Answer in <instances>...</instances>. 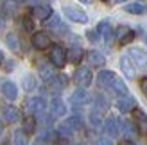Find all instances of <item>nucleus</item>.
Here are the masks:
<instances>
[{
  "instance_id": "obj_1",
  "label": "nucleus",
  "mask_w": 147,
  "mask_h": 145,
  "mask_svg": "<svg viewBox=\"0 0 147 145\" xmlns=\"http://www.w3.org/2000/svg\"><path fill=\"white\" fill-rule=\"evenodd\" d=\"M63 13L65 16H67L70 21H76V23H86L88 21V16L83 9H79V7H74V5H65L63 7Z\"/></svg>"
},
{
  "instance_id": "obj_2",
  "label": "nucleus",
  "mask_w": 147,
  "mask_h": 145,
  "mask_svg": "<svg viewBox=\"0 0 147 145\" xmlns=\"http://www.w3.org/2000/svg\"><path fill=\"white\" fill-rule=\"evenodd\" d=\"M50 63H52L56 68L65 66V63H67V52H65L63 47H59V45L50 47Z\"/></svg>"
},
{
  "instance_id": "obj_3",
  "label": "nucleus",
  "mask_w": 147,
  "mask_h": 145,
  "mask_svg": "<svg viewBox=\"0 0 147 145\" xmlns=\"http://www.w3.org/2000/svg\"><path fill=\"white\" fill-rule=\"evenodd\" d=\"M74 81H76L77 86H81V88H86V86H90L92 81H93L92 70H90V68H84V66L77 68L76 74H74Z\"/></svg>"
},
{
  "instance_id": "obj_4",
  "label": "nucleus",
  "mask_w": 147,
  "mask_h": 145,
  "mask_svg": "<svg viewBox=\"0 0 147 145\" xmlns=\"http://www.w3.org/2000/svg\"><path fill=\"white\" fill-rule=\"evenodd\" d=\"M27 111L29 113H36V115H41V113H45V107H47V102H45V99L43 97H31L27 100Z\"/></svg>"
},
{
  "instance_id": "obj_5",
  "label": "nucleus",
  "mask_w": 147,
  "mask_h": 145,
  "mask_svg": "<svg viewBox=\"0 0 147 145\" xmlns=\"http://www.w3.org/2000/svg\"><path fill=\"white\" fill-rule=\"evenodd\" d=\"M115 38H117V41H119L120 45H127V43H131L135 40V31H131V29L126 27V25H120L117 29V32H115Z\"/></svg>"
},
{
  "instance_id": "obj_6",
  "label": "nucleus",
  "mask_w": 147,
  "mask_h": 145,
  "mask_svg": "<svg viewBox=\"0 0 147 145\" xmlns=\"http://www.w3.org/2000/svg\"><path fill=\"white\" fill-rule=\"evenodd\" d=\"M32 45L36 50H45L50 47V36L47 32H34L32 34Z\"/></svg>"
},
{
  "instance_id": "obj_7",
  "label": "nucleus",
  "mask_w": 147,
  "mask_h": 145,
  "mask_svg": "<svg viewBox=\"0 0 147 145\" xmlns=\"http://www.w3.org/2000/svg\"><path fill=\"white\" fill-rule=\"evenodd\" d=\"M129 59H133L135 64L142 70H147V54L140 48H131L129 50Z\"/></svg>"
},
{
  "instance_id": "obj_8",
  "label": "nucleus",
  "mask_w": 147,
  "mask_h": 145,
  "mask_svg": "<svg viewBox=\"0 0 147 145\" xmlns=\"http://www.w3.org/2000/svg\"><path fill=\"white\" fill-rule=\"evenodd\" d=\"M117 109H119L120 113H129V111H133V109H136V100H135L133 97H129V95L120 97L119 100H117Z\"/></svg>"
},
{
  "instance_id": "obj_9",
  "label": "nucleus",
  "mask_w": 147,
  "mask_h": 145,
  "mask_svg": "<svg viewBox=\"0 0 147 145\" xmlns=\"http://www.w3.org/2000/svg\"><path fill=\"white\" fill-rule=\"evenodd\" d=\"M133 118H135V124H136L138 131L142 134H147V115L136 107V109H133Z\"/></svg>"
},
{
  "instance_id": "obj_10",
  "label": "nucleus",
  "mask_w": 147,
  "mask_h": 145,
  "mask_svg": "<svg viewBox=\"0 0 147 145\" xmlns=\"http://www.w3.org/2000/svg\"><path fill=\"white\" fill-rule=\"evenodd\" d=\"M50 113H52V117H65L67 106H65V102L59 97H54L50 100Z\"/></svg>"
},
{
  "instance_id": "obj_11",
  "label": "nucleus",
  "mask_w": 147,
  "mask_h": 145,
  "mask_svg": "<svg viewBox=\"0 0 147 145\" xmlns=\"http://www.w3.org/2000/svg\"><path fill=\"white\" fill-rule=\"evenodd\" d=\"M120 68H122V74L126 75L127 79H135L136 70H135L133 63H131V59H129L127 56H122V57H120Z\"/></svg>"
},
{
  "instance_id": "obj_12",
  "label": "nucleus",
  "mask_w": 147,
  "mask_h": 145,
  "mask_svg": "<svg viewBox=\"0 0 147 145\" xmlns=\"http://www.w3.org/2000/svg\"><path fill=\"white\" fill-rule=\"evenodd\" d=\"M113 81H115V74H113L111 70H102V72H99L97 83H99L100 88H109Z\"/></svg>"
},
{
  "instance_id": "obj_13",
  "label": "nucleus",
  "mask_w": 147,
  "mask_h": 145,
  "mask_svg": "<svg viewBox=\"0 0 147 145\" xmlns=\"http://www.w3.org/2000/svg\"><path fill=\"white\" fill-rule=\"evenodd\" d=\"M88 100H90V95H88V91L84 90V88H81V90H76L72 93V97H70V102L74 104V106H83V104H86Z\"/></svg>"
},
{
  "instance_id": "obj_14",
  "label": "nucleus",
  "mask_w": 147,
  "mask_h": 145,
  "mask_svg": "<svg viewBox=\"0 0 147 145\" xmlns=\"http://www.w3.org/2000/svg\"><path fill=\"white\" fill-rule=\"evenodd\" d=\"M2 95L7 99V100H14L18 97V88H16V84L11 83V81H5L2 84Z\"/></svg>"
},
{
  "instance_id": "obj_15",
  "label": "nucleus",
  "mask_w": 147,
  "mask_h": 145,
  "mask_svg": "<svg viewBox=\"0 0 147 145\" xmlns=\"http://www.w3.org/2000/svg\"><path fill=\"white\" fill-rule=\"evenodd\" d=\"M119 129H120V122L117 120L115 117H109L104 122V131H106L108 136H117V134H119Z\"/></svg>"
},
{
  "instance_id": "obj_16",
  "label": "nucleus",
  "mask_w": 147,
  "mask_h": 145,
  "mask_svg": "<svg viewBox=\"0 0 147 145\" xmlns=\"http://www.w3.org/2000/svg\"><path fill=\"white\" fill-rule=\"evenodd\" d=\"M4 118H5V122H9V124L18 122V120H20V111H18V107L7 106L5 109H4Z\"/></svg>"
},
{
  "instance_id": "obj_17",
  "label": "nucleus",
  "mask_w": 147,
  "mask_h": 145,
  "mask_svg": "<svg viewBox=\"0 0 147 145\" xmlns=\"http://www.w3.org/2000/svg\"><path fill=\"white\" fill-rule=\"evenodd\" d=\"M83 56H84V50L81 47H72L67 54V59H70V63H74V64H79L81 59H83Z\"/></svg>"
},
{
  "instance_id": "obj_18",
  "label": "nucleus",
  "mask_w": 147,
  "mask_h": 145,
  "mask_svg": "<svg viewBox=\"0 0 147 145\" xmlns=\"http://www.w3.org/2000/svg\"><path fill=\"white\" fill-rule=\"evenodd\" d=\"M34 16L38 18V20H49L50 16H52V7L50 5H38V7H34Z\"/></svg>"
},
{
  "instance_id": "obj_19",
  "label": "nucleus",
  "mask_w": 147,
  "mask_h": 145,
  "mask_svg": "<svg viewBox=\"0 0 147 145\" xmlns=\"http://www.w3.org/2000/svg\"><path fill=\"white\" fill-rule=\"evenodd\" d=\"M88 61H90V64H93V66H102V64L106 63V57L102 56L99 50H90L88 52Z\"/></svg>"
},
{
  "instance_id": "obj_20",
  "label": "nucleus",
  "mask_w": 147,
  "mask_h": 145,
  "mask_svg": "<svg viewBox=\"0 0 147 145\" xmlns=\"http://www.w3.org/2000/svg\"><path fill=\"white\" fill-rule=\"evenodd\" d=\"M117 95H120V97H126L127 95V86H126V83L122 81V79H117L115 77V81L111 83V86H109Z\"/></svg>"
},
{
  "instance_id": "obj_21",
  "label": "nucleus",
  "mask_w": 147,
  "mask_h": 145,
  "mask_svg": "<svg viewBox=\"0 0 147 145\" xmlns=\"http://www.w3.org/2000/svg\"><path fill=\"white\" fill-rule=\"evenodd\" d=\"M129 14H144V13H147V7L144 5V4H127L126 7H124Z\"/></svg>"
},
{
  "instance_id": "obj_22",
  "label": "nucleus",
  "mask_w": 147,
  "mask_h": 145,
  "mask_svg": "<svg viewBox=\"0 0 147 145\" xmlns=\"http://www.w3.org/2000/svg\"><path fill=\"white\" fill-rule=\"evenodd\" d=\"M34 131H36V118L34 117H25L24 118V133L32 134Z\"/></svg>"
},
{
  "instance_id": "obj_23",
  "label": "nucleus",
  "mask_w": 147,
  "mask_h": 145,
  "mask_svg": "<svg viewBox=\"0 0 147 145\" xmlns=\"http://www.w3.org/2000/svg\"><path fill=\"white\" fill-rule=\"evenodd\" d=\"M72 131H79L81 127H83V120H81V117H77V115H74V117H70L67 122H65Z\"/></svg>"
},
{
  "instance_id": "obj_24",
  "label": "nucleus",
  "mask_w": 147,
  "mask_h": 145,
  "mask_svg": "<svg viewBox=\"0 0 147 145\" xmlns=\"http://www.w3.org/2000/svg\"><path fill=\"white\" fill-rule=\"evenodd\" d=\"M108 107H109V102H108V100L102 97V95H97V97H95V111H97V113L106 111Z\"/></svg>"
},
{
  "instance_id": "obj_25",
  "label": "nucleus",
  "mask_w": 147,
  "mask_h": 145,
  "mask_svg": "<svg viewBox=\"0 0 147 145\" xmlns=\"http://www.w3.org/2000/svg\"><path fill=\"white\" fill-rule=\"evenodd\" d=\"M120 129L124 131V134H126V136H135V134H136V129H135V126L131 124V122H127V120L120 122Z\"/></svg>"
},
{
  "instance_id": "obj_26",
  "label": "nucleus",
  "mask_w": 147,
  "mask_h": 145,
  "mask_svg": "<svg viewBox=\"0 0 147 145\" xmlns=\"http://www.w3.org/2000/svg\"><path fill=\"white\" fill-rule=\"evenodd\" d=\"M40 75H41V79H43V81H50V79H52L54 75H52V70H50L49 66H47V64L45 63H41L40 64Z\"/></svg>"
},
{
  "instance_id": "obj_27",
  "label": "nucleus",
  "mask_w": 147,
  "mask_h": 145,
  "mask_svg": "<svg viewBox=\"0 0 147 145\" xmlns=\"http://www.w3.org/2000/svg\"><path fill=\"white\" fill-rule=\"evenodd\" d=\"M24 88L27 90V91H32L34 88H36V77L34 75H25V79H24Z\"/></svg>"
},
{
  "instance_id": "obj_28",
  "label": "nucleus",
  "mask_w": 147,
  "mask_h": 145,
  "mask_svg": "<svg viewBox=\"0 0 147 145\" xmlns=\"http://www.w3.org/2000/svg\"><path fill=\"white\" fill-rule=\"evenodd\" d=\"M97 32L108 38V36L111 34V25H109V21H100L99 27H97Z\"/></svg>"
},
{
  "instance_id": "obj_29",
  "label": "nucleus",
  "mask_w": 147,
  "mask_h": 145,
  "mask_svg": "<svg viewBox=\"0 0 147 145\" xmlns=\"http://www.w3.org/2000/svg\"><path fill=\"white\" fill-rule=\"evenodd\" d=\"M90 124H92L93 127H100V126H102L100 113H97V111H92V113H90Z\"/></svg>"
},
{
  "instance_id": "obj_30",
  "label": "nucleus",
  "mask_w": 147,
  "mask_h": 145,
  "mask_svg": "<svg viewBox=\"0 0 147 145\" xmlns=\"http://www.w3.org/2000/svg\"><path fill=\"white\" fill-rule=\"evenodd\" d=\"M5 41H7V45H9L11 50H18V38H16L14 34H7Z\"/></svg>"
},
{
  "instance_id": "obj_31",
  "label": "nucleus",
  "mask_w": 147,
  "mask_h": 145,
  "mask_svg": "<svg viewBox=\"0 0 147 145\" xmlns=\"http://www.w3.org/2000/svg\"><path fill=\"white\" fill-rule=\"evenodd\" d=\"M38 120H40L45 127H50V126H52V117H50V115L41 113V115H38ZM38 120H36V122H38Z\"/></svg>"
},
{
  "instance_id": "obj_32",
  "label": "nucleus",
  "mask_w": 147,
  "mask_h": 145,
  "mask_svg": "<svg viewBox=\"0 0 147 145\" xmlns=\"http://www.w3.org/2000/svg\"><path fill=\"white\" fill-rule=\"evenodd\" d=\"M14 145H27V140L22 131H16L14 133Z\"/></svg>"
},
{
  "instance_id": "obj_33",
  "label": "nucleus",
  "mask_w": 147,
  "mask_h": 145,
  "mask_svg": "<svg viewBox=\"0 0 147 145\" xmlns=\"http://www.w3.org/2000/svg\"><path fill=\"white\" fill-rule=\"evenodd\" d=\"M72 129L67 126V124H63V126H59V134L63 136V138H68V136H72Z\"/></svg>"
},
{
  "instance_id": "obj_34",
  "label": "nucleus",
  "mask_w": 147,
  "mask_h": 145,
  "mask_svg": "<svg viewBox=\"0 0 147 145\" xmlns=\"http://www.w3.org/2000/svg\"><path fill=\"white\" fill-rule=\"evenodd\" d=\"M52 131H49V129H45V131H43L41 134H40V140H43V142H50L52 140Z\"/></svg>"
},
{
  "instance_id": "obj_35",
  "label": "nucleus",
  "mask_w": 147,
  "mask_h": 145,
  "mask_svg": "<svg viewBox=\"0 0 147 145\" xmlns=\"http://www.w3.org/2000/svg\"><path fill=\"white\" fill-rule=\"evenodd\" d=\"M88 41H92V43H95V41H97L99 38H97V31H88Z\"/></svg>"
},
{
  "instance_id": "obj_36",
  "label": "nucleus",
  "mask_w": 147,
  "mask_h": 145,
  "mask_svg": "<svg viewBox=\"0 0 147 145\" xmlns=\"http://www.w3.org/2000/svg\"><path fill=\"white\" fill-rule=\"evenodd\" d=\"M24 27L27 29V31H32V27H34L32 20H31V18H24Z\"/></svg>"
},
{
  "instance_id": "obj_37",
  "label": "nucleus",
  "mask_w": 147,
  "mask_h": 145,
  "mask_svg": "<svg viewBox=\"0 0 147 145\" xmlns=\"http://www.w3.org/2000/svg\"><path fill=\"white\" fill-rule=\"evenodd\" d=\"M140 88H142V93L147 97V77H144L142 81H140Z\"/></svg>"
},
{
  "instance_id": "obj_38",
  "label": "nucleus",
  "mask_w": 147,
  "mask_h": 145,
  "mask_svg": "<svg viewBox=\"0 0 147 145\" xmlns=\"http://www.w3.org/2000/svg\"><path fill=\"white\" fill-rule=\"evenodd\" d=\"M99 145H113V143L109 142L108 138H100V140H99Z\"/></svg>"
},
{
  "instance_id": "obj_39",
  "label": "nucleus",
  "mask_w": 147,
  "mask_h": 145,
  "mask_svg": "<svg viewBox=\"0 0 147 145\" xmlns=\"http://www.w3.org/2000/svg\"><path fill=\"white\" fill-rule=\"evenodd\" d=\"M119 145H135V143L131 142V140H127V138H126V140H120V142H119Z\"/></svg>"
},
{
  "instance_id": "obj_40",
  "label": "nucleus",
  "mask_w": 147,
  "mask_h": 145,
  "mask_svg": "<svg viewBox=\"0 0 147 145\" xmlns=\"http://www.w3.org/2000/svg\"><path fill=\"white\" fill-rule=\"evenodd\" d=\"M2 27H4V14L0 13V31H2Z\"/></svg>"
},
{
  "instance_id": "obj_41",
  "label": "nucleus",
  "mask_w": 147,
  "mask_h": 145,
  "mask_svg": "<svg viewBox=\"0 0 147 145\" xmlns=\"http://www.w3.org/2000/svg\"><path fill=\"white\" fill-rule=\"evenodd\" d=\"M81 4H92V0H79Z\"/></svg>"
},
{
  "instance_id": "obj_42",
  "label": "nucleus",
  "mask_w": 147,
  "mask_h": 145,
  "mask_svg": "<svg viewBox=\"0 0 147 145\" xmlns=\"http://www.w3.org/2000/svg\"><path fill=\"white\" fill-rule=\"evenodd\" d=\"M4 61V54H2V50H0V63Z\"/></svg>"
},
{
  "instance_id": "obj_43",
  "label": "nucleus",
  "mask_w": 147,
  "mask_h": 145,
  "mask_svg": "<svg viewBox=\"0 0 147 145\" xmlns=\"http://www.w3.org/2000/svg\"><path fill=\"white\" fill-rule=\"evenodd\" d=\"M2 129H4V124H2V120H0V133H2Z\"/></svg>"
},
{
  "instance_id": "obj_44",
  "label": "nucleus",
  "mask_w": 147,
  "mask_h": 145,
  "mask_svg": "<svg viewBox=\"0 0 147 145\" xmlns=\"http://www.w3.org/2000/svg\"><path fill=\"white\" fill-rule=\"evenodd\" d=\"M14 2H18V4H22V2H25V0H14Z\"/></svg>"
},
{
  "instance_id": "obj_45",
  "label": "nucleus",
  "mask_w": 147,
  "mask_h": 145,
  "mask_svg": "<svg viewBox=\"0 0 147 145\" xmlns=\"http://www.w3.org/2000/svg\"><path fill=\"white\" fill-rule=\"evenodd\" d=\"M144 40H145V43H147V34H145V38H144Z\"/></svg>"
},
{
  "instance_id": "obj_46",
  "label": "nucleus",
  "mask_w": 147,
  "mask_h": 145,
  "mask_svg": "<svg viewBox=\"0 0 147 145\" xmlns=\"http://www.w3.org/2000/svg\"><path fill=\"white\" fill-rule=\"evenodd\" d=\"M34 145H41V143H34Z\"/></svg>"
}]
</instances>
